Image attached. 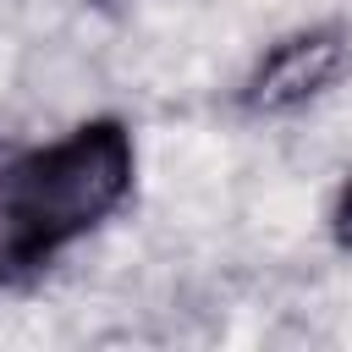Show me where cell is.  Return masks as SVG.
Instances as JSON below:
<instances>
[{"label": "cell", "mask_w": 352, "mask_h": 352, "mask_svg": "<svg viewBox=\"0 0 352 352\" xmlns=\"http://www.w3.org/2000/svg\"><path fill=\"white\" fill-rule=\"evenodd\" d=\"M330 242H336L341 253H352V176L341 182V192H336V204H330Z\"/></svg>", "instance_id": "obj_3"}, {"label": "cell", "mask_w": 352, "mask_h": 352, "mask_svg": "<svg viewBox=\"0 0 352 352\" xmlns=\"http://www.w3.org/2000/svg\"><path fill=\"white\" fill-rule=\"evenodd\" d=\"M346 55H352V38L341 22H314V28L275 38L248 66V77L236 88V110L242 116H292V110L314 104L346 72Z\"/></svg>", "instance_id": "obj_2"}, {"label": "cell", "mask_w": 352, "mask_h": 352, "mask_svg": "<svg viewBox=\"0 0 352 352\" xmlns=\"http://www.w3.org/2000/svg\"><path fill=\"white\" fill-rule=\"evenodd\" d=\"M138 176V148L121 116H94L66 138L0 165V286H33L66 248L99 231Z\"/></svg>", "instance_id": "obj_1"}]
</instances>
